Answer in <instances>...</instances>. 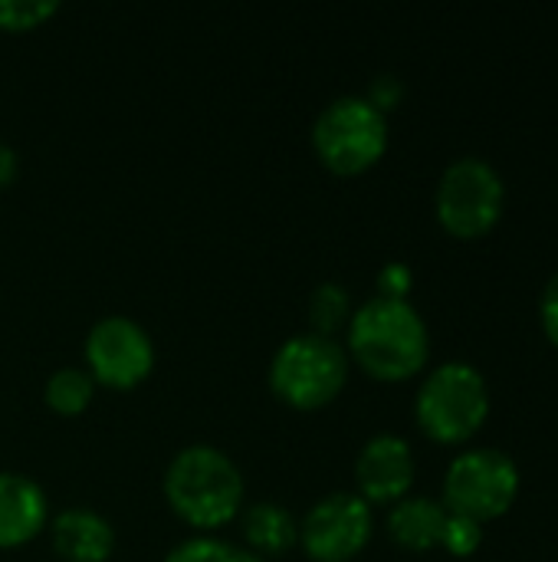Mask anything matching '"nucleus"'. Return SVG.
Segmentation results:
<instances>
[{
	"mask_svg": "<svg viewBox=\"0 0 558 562\" xmlns=\"http://www.w3.org/2000/svg\"><path fill=\"white\" fill-rule=\"evenodd\" d=\"M349 349L368 375L382 382H401L424 369L431 356V336L421 313L408 300L375 296L352 313Z\"/></svg>",
	"mask_w": 558,
	"mask_h": 562,
	"instance_id": "f257e3e1",
	"label": "nucleus"
},
{
	"mask_svg": "<svg viewBox=\"0 0 558 562\" xmlns=\"http://www.w3.org/2000/svg\"><path fill=\"white\" fill-rule=\"evenodd\" d=\"M164 497L191 527H224L240 514L243 474L220 448L191 445L171 458L164 474Z\"/></svg>",
	"mask_w": 558,
	"mask_h": 562,
	"instance_id": "f03ea898",
	"label": "nucleus"
},
{
	"mask_svg": "<svg viewBox=\"0 0 558 562\" xmlns=\"http://www.w3.org/2000/svg\"><path fill=\"white\" fill-rule=\"evenodd\" d=\"M414 415L431 441L464 445L483 428L490 415L487 379L467 362H444L424 379Z\"/></svg>",
	"mask_w": 558,
	"mask_h": 562,
	"instance_id": "7ed1b4c3",
	"label": "nucleus"
},
{
	"mask_svg": "<svg viewBox=\"0 0 558 562\" xmlns=\"http://www.w3.org/2000/svg\"><path fill=\"white\" fill-rule=\"evenodd\" d=\"M349 379V356L332 336L299 333L289 336L273 362L270 385L293 408H319L329 405Z\"/></svg>",
	"mask_w": 558,
	"mask_h": 562,
	"instance_id": "20e7f679",
	"label": "nucleus"
},
{
	"mask_svg": "<svg viewBox=\"0 0 558 562\" xmlns=\"http://www.w3.org/2000/svg\"><path fill=\"white\" fill-rule=\"evenodd\" d=\"M312 145L332 171L358 175L385 155L388 119L365 95H339L319 112Z\"/></svg>",
	"mask_w": 558,
	"mask_h": 562,
	"instance_id": "39448f33",
	"label": "nucleus"
},
{
	"mask_svg": "<svg viewBox=\"0 0 558 562\" xmlns=\"http://www.w3.org/2000/svg\"><path fill=\"white\" fill-rule=\"evenodd\" d=\"M520 494V468L497 448L464 451L451 461L444 477V510L474 524L503 517Z\"/></svg>",
	"mask_w": 558,
	"mask_h": 562,
	"instance_id": "423d86ee",
	"label": "nucleus"
},
{
	"mask_svg": "<svg viewBox=\"0 0 558 562\" xmlns=\"http://www.w3.org/2000/svg\"><path fill=\"white\" fill-rule=\"evenodd\" d=\"M506 204V188L500 171L483 158H457L447 165L437 184V221L447 234L460 240H477L490 234Z\"/></svg>",
	"mask_w": 558,
	"mask_h": 562,
	"instance_id": "0eeeda50",
	"label": "nucleus"
},
{
	"mask_svg": "<svg viewBox=\"0 0 558 562\" xmlns=\"http://www.w3.org/2000/svg\"><path fill=\"white\" fill-rule=\"evenodd\" d=\"M89 375L112 389H132L155 369L151 336L128 316H102L86 336Z\"/></svg>",
	"mask_w": 558,
	"mask_h": 562,
	"instance_id": "6e6552de",
	"label": "nucleus"
},
{
	"mask_svg": "<svg viewBox=\"0 0 558 562\" xmlns=\"http://www.w3.org/2000/svg\"><path fill=\"white\" fill-rule=\"evenodd\" d=\"M299 540L316 562L355 560L372 540V507L358 494H329L299 524Z\"/></svg>",
	"mask_w": 558,
	"mask_h": 562,
	"instance_id": "1a4fd4ad",
	"label": "nucleus"
},
{
	"mask_svg": "<svg viewBox=\"0 0 558 562\" xmlns=\"http://www.w3.org/2000/svg\"><path fill=\"white\" fill-rule=\"evenodd\" d=\"M358 497L365 504H398L414 484V454L411 445L398 435H375L365 441L355 461Z\"/></svg>",
	"mask_w": 558,
	"mask_h": 562,
	"instance_id": "9d476101",
	"label": "nucleus"
},
{
	"mask_svg": "<svg viewBox=\"0 0 558 562\" xmlns=\"http://www.w3.org/2000/svg\"><path fill=\"white\" fill-rule=\"evenodd\" d=\"M49 507L36 481L0 471V547H20L46 527Z\"/></svg>",
	"mask_w": 558,
	"mask_h": 562,
	"instance_id": "9b49d317",
	"label": "nucleus"
},
{
	"mask_svg": "<svg viewBox=\"0 0 558 562\" xmlns=\"http://www.w3.org/2000/svg\"><path fill=\"white\" fill-rule=\"evenodd\" d=\"M53 547L69 562H105L115 547L112 524L86 507H69L53 520Z\"/></svg>",
	"mask_w": 558,
	"mask_h": 562,
	"instance_id": "f8f14e48",
	"label": "nucleus"
},
{
	"mask_svg": "<svg viewBox=\"0 0 558 562\" xmlns=\"http://www.w3.org/2000/svg\"><path fill=\"white\" fill-rule=\"evenodd\" d=\"M444 524H447V510H444V504H437L431 497H405L388 514L391 540L411 553H428V550L441 547Z\"/></svg>",
	"mask_w": 558,
	"mask_h": 562,
	"instance_id": "ddd939ff",
	"label": "nucleus"
},
{
	"mask_svg": "<svg viewBox=\"0 0 558 562\" xmlns=\"http://www.w3.org/2000/svg\"><path fill=\"white\" fill-rule=\"evenodd\" d=\"M243 537L257 550V557L260 553L280 557L299 540V524L283 504L260 501V504L247 507V514H243Z\"/></svg>",
	"mask_w": 558,
	"mask_h": 562,
	"instance_id": "4468645a",
	"label": "nucleus"
},
{
	"mask_svg": "<svg viewBox=\"0 0 558 562\" xmlns=\"http://www.w3.org/2000/svg\"><path fill=\"white\" fill-rule=\"evenodd\" d=\"M92 392H95V379L86 372V369H76V366H66V369H56L49 379H46V405L53 412H62V415H76L82 412L89 402H92Z\"/></svg>",
	"mask_w": 558,
	"mask_h": 562,
	"instance_id": "2eb2a0df",
	"label": "nucleus"
},
{
	"mask_svg": "<svg viewBox=\"0 0 558 562\" xmlns=\"http://www.w3.org/2000/svg\"><path fill=\"white\" fill-rule=\"evenodd\" d=\"M309 319H312V333L319 336H332L335 329H342L352 319V300L345 286L319 283L309 296Z\"/></svg>",
	"mask_w": 558,
	"mask_h": 562,
	"instance_id": "dca6fc26",
	"label": "nucleus"
},
{
	"mask_svg": "<svg viewBox=\"0 0 558 562\" xmlns=\"http://www.w3.org/2000/svg\"><path fill=\"white\" fill-rule=\"evenodd\" d=\"M164 562H266L263 557L250 553V550H240L227 540H217V537H191L184 543H178Z\"/></svg>",
	"mask_w": 558,
	"mask_h": 562,
	"instance_id": "f3484780",
	"label": "nucleus"
},
{
	"mask_svg": "<svg viewBox=\"0 0 558 562\" xmlns=\"http://www.w3.org/2000/svg\"><path fill=\"white\" fill-rule=\"evenodd\" d=\"M59 10V0H0L3 30H30Z\"/></svg>",
	"mask_w": 558,
	"mask_h": 562,
	"instance_id": "a211bd4d",
	"label": "nucleus"
},
{
	"mask_svg": "<svg viewBox=\"0 0 558 562\" xmlns=\"http://www.w3.org/2000/svg\"><path fill=\"white\" fill-rule=\"evenodd\" d=\"M483 543V527L467 520V517H454L447 514V524H444V533H441V547L451 553V557H474Z\"/></svg>",
	"mask_w": 558,
	"mask_h": 562,
	"instance_id": "6ab92c4d",
	"label": "nucleus"
},
{
	"mask_svg": "<svg viewBox=\"0 0 558 562\" xmlns=\"http://www.w3.org/2000/svg\"><path fill=\"white\" fill-rule=\"evenodd\" d=\"M365 99H368L378 112H388V109H395V105L405 99V82H401L398 76H391V72H382V76L372 79V89H368Z\"/></svg>",
	"mask_w": 558,
	"mask_h": 562,
	"instance_id": "aec40b11",
	"label": "nucleus"
},
{
	"mask_svg": "<svg viewBox=\"0 0 558 562\" xmlns=\"http://www.w3.org/2000/svg\"><path fill=\"white\" fill-rule=\"evenodd\" d=\"M414 277L405 263H388L382 273H378V296H388V300H408V290H411Z\"/></svg>",
	"mask_w": 558,
	"mask_h": 562,
	"instance_id": "412c9836",
	"label": "nucleus"
},
{
	"mask_svg": "<svg viewBox=\"0 0 558 562\" xmlns=\"http://www.w3.org/2000/svg\"><path fill=\"white\" fill-rule=\"evenodd\" d=\"M539 316H543V329L549 336V342L558 349V273L546 283L543 300H539Z\"/></svg>",
	"mask_w": 558,
	"mask_h": 562,
	"instance_id": "4be33fe9",
	"label": "nucleus"
},
{
	"mask_svg": "<svg viewBox=\"0 0 558 562\" xmlns=\"http://www.w3.org/2000/svg\"><path fill=\"white\" fill-rule=\"evenodd\" d=\"M16 168H20L16 151H13L7 142H0V188H7V184L16 178Z\"/></svg>",
	"mask_w": 558,
	"mask_h": 562,
	"instance_id": "5701e85b",
	"label": "nucleus"
}]
</instances>
